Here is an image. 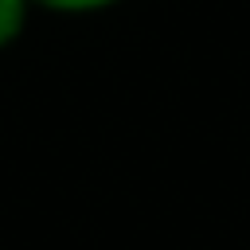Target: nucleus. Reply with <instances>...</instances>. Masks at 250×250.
Instances as JSON below:
<instances>
[{
  "instance_id": "nucleus-1",
  "label": "nucleus",
  "mask_w": 250,
  "mask_h": 250,
  "mask_svg": "<svg viewBox=\"0 0 250 250\" xmlns=\"http://www.w3.org/2000/svg\"><path fill=\"white\" fill-rule=\"evenodd\" d=\"M31 16H35L31 0H0V51L23 39V31L31 27Z\"/></svg>"
},
{
  "instance_id": "nucleus-2",
  "label": "nucleus",
  "mask_w": 250,
  "mask_h": 250,
  "mask_svg": "<svg viewBox=\"0 0 250 250\" xmlns=\"http://www.w3.org/2000/svg\"><path fill=\"white\" fill-rule=\"evenodd\" d=\"M117 4H125V0H31V8L47 12V16H102Z\"/></svg>"
}]
</instances>
